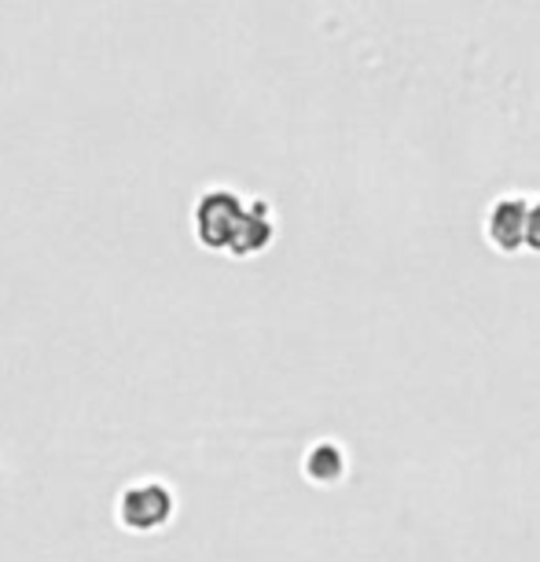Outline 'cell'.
<instances>
[{
  "mask_svg": "<svg viewBox=\"0 0 540 562\" xmlns=\"http://www.w3.org/2000/svg\"><path fill=\"white\" fill-rule=\"evenodd\" d=\"M247 221H250V203H243L228 188H214L195 206V236L206 250H225L236 258Z\"/></svg>",
  "mask_w": 540,
  "mask_h": 562,
  "instance_id": "cell-1",
  "label": "cell"
},
{
  "mask_svg": "<svg viewBox=\"0 0 540 562\" xmlns=\"http://www.w3.org/2000/svg\"><path fill=\"white\" fill-rule=\"evenodd\" d=\"M302 474L313 485H320V490H327V485H342V479L349 474V456L342 449V441H331V438L313 441L302 456Z\"/></svg>",
  "mask_w": 540,
  "mask_h": 562,
  "instance_id": "cell-4",
  "label": "cell"
},
{
  "mask_svg": "<svg viewBox=\"0 0 540 562\" xmlns=\"http://www.w3.org/2000/svg\"><path fill=\"white\" fill-rule=\"evenodd\" d=\"M177 515V493L162 479H136L119 493L114 518L125 533H158L173 522Z\"/></svg>",
  "mask_w": 540,
  "mask_h": 562,
  "instance_id": "cell-2",
  "label": "cell"
},
{
  "mask_svg": "<svg viewBox=\"0 0 540 562\" xmlns=\"http://www.w3.org/2000/svg\"><path fill=\"white\" fill-rule=\"evenodd\" d=\"M526 250L540 254V199L529 206V228H526Z\"/></svg>",
  "mask_w": 540,
  "mask_h": 562,
  "instance_id": "cell-5",
  "label": "cell"
},
{
  "mask_svg": "<svg viewBox=\"0 0 540 562\" xmlns=\"http://www.w3.org/2000/svg\"><path fill=\"white\" fill-rule=\"evenodd\" d=\"M529 199L526 195H500L485 214V239L496 254H518L526 250V228H529Z\"/></svg>",
  "mask_w": 540,
  "mask_h": 562,
  "instance_id": "cell-3",
  "label": "cell"
}]
</instances>
